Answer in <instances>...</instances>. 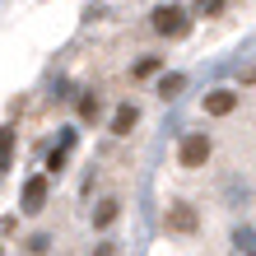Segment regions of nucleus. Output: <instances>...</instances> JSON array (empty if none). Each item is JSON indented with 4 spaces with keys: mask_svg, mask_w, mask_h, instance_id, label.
I'll use <instances>...</instances> for the list:
<instances>
[{
    "mask_svg": "<svg viewBox=\"0 0 256 256\" xmlns=\"http://www.w3.org/2000/svg\"><path fill=\"white\" fill-rule=\"evenodd\" d=\"M66 168V144L61 149H52V154H47V172H61Z\"/></svg>",
    "mask_w": 256,
    "mask_h": 256,
    "instance_id": "nucleus-14",
    "label": "nucleus"
},
{
    "mask_svg": "<svg viewBox=\"0 0 256 256\" xmlns=\"http://www.w3.org/2000/svg\"><path fill=\"white\" fill-rule=\"evenodd\" d=\"M19 210H24V214H42V210H47V177H28V182H24Z\"/></svg>",
    "mask_w": 256,
    "mask_h": 256,
    "instance_id": "nucleus-4",
    "label": "nucleus"
},
{
    "mask_svg": "<svg viewBox=\"0 0 256 256\" xmlns=\"http://www.w3.org/2000/svg\"><path fill=\"white\" fill-rule=\"evenodd\" d=\"M233 108H238L233 88H210V94H205V116H228Z\"/></svg>",
    "mask_w": 256,
    "mask_h": 256,
    "instance_id": "nucleus-6",
    "label": "nucleus"
},
{
    "mask_svg": "<svg viewBox=\"0 0 256 256\" xmlns=\"http://www.w3.org/2000/svg\"><path fill=\"white\" fill-rule=\"evenodd\" d=\"M116 214H122V200H102V205H98V214H94V228H112Z\"/></svg>",
    "mask_w": 256,
    "mask_h": 256,
    "instance_id": "nucleus-8",
    "label": "nucleus"
},
{
    "mask_svg": "<svg viewBox=\"0 0 256 256\" xmlns=\"http://www.w3.org/2000/svg\"><path fill=\"white\" fill-rule=\"evenodd\" d=\"M98 116H102V98L98 94H84L80 98V122H98Z\"/></svg>",
    "mask_w": 256,
    "mask_h": 256,
    "instance_id": "nucleus-9",
    "label": "nucleus"
},
{
    "mask_svg": "<svg viewBox=\"0 0 256 256\" xmlns=\"http://www.w3.org/2000/svg\"><path fill=\"white\" fill-rule=\"evenodd\" d=\"M154 70H158V56H144V61H135V70H130V74H135V80H149Z\"/></svg>",
    "mask_w": 256,
    "mask_h": 256,
    "instance_id": "nucleus-10",
    "label": "nucleus"
},
{
    "mask_svg": "<svg viewBox=\"0 0 256 256\" xmlns=\"http://www.w3.org/2000/svg\"><path fill=\"white\" fill-rule=\"evenodd\" d=\"M177 88H182V74H163L158 94H163V98H177Z\"/></svg>",
    "mask_w": 256,
    "mask_h": 256,
    "instance_id": "nucleus-12",
    "label": "nucleus"
},
{
    "mask_svg": "<svg viewBox=\"0 0 256 256\" xmlns=\"http://www.w3.org/2000/svg\"><path fill=\"white\" fill-rule=\"evenodd\" d=\"M228 256H256V224H238L228 233Z\"/></svg>",
    "mask_w": 256,
    "mask_h": 256,
    "instance_id": "nucleus-5",
    "label": "nucleus"
},
{
    "mask_svg": "<svg viewBox=\"0 0 256 256\" xmlns=\"http://www.w3.org/2000/svg\"><path fill=\"white\" fill-rule=\"evenodd\" d=\"M98 256H116V252H112V247H98Z\"/></svg>",
    "mask_w": 256,
    "mask_h": 256,
    "instance_id": "nucleus-15",
    "label": "nucleus"
},
{
    "mask_svg": "<svg viewBox=\"0 0 256 256\" xmlns=\"http://www.w3.org/2000/svg\"><path fill=\"white\" fill-rule=\"evenodd\" d=\"M135 122H140V108H135V102H122V108L112 112V135H130Z\"/></svg>",
    "mask_w": 256,
    "mask_h": 256,
    "instance_id": "nucleus-7",
    "label": "nucleus"
},
{
    "mask_svg": "<svg viewBox=\"0 0 256 256\" xmlns=\"http://www.w3.org/2000/svg\"><path fill=\"white\" fill-rule=\"evenodd\" d=\"M210 154H214V140H210L205 130H191L186 140L177 144V168L196 172V168H205V163H210Z\"/></svg>",
    "mask_w": 256,
    "mask_h": 256,
    "instance_id": "nucleus-1",
    "label": "nucleus"
},
{
    "mask_svg": "<svg viewBox=\"0 0 256 256\" xmlns=\"http://www.w3.org/2000/svg\"><path fill=\"white\" fill-rule=\"evenodd\" d=\"M24 247H28V256H42V252L52 247V238H47V233H33V238H28Z\"/></svg>",
    "mask_w": 256,
    "mask_h": 256,
    "instance_id": "nucleus-11",
    "label": "nucleus"
},
{
    "mask_svg": "<svg viewBox=\"0 0 256 256\" xmlns=\"http://www.w3.org/2000/svg\"><path fill=\"white\" fill-rule=\"evenodd\" d=\"M163 228H168V233H196V228H200V214H196V205L172 200V205H168V214H163Z\"/></svg>",
    "mask_w": 256,
    "mask_h": 256,
    "instance_id": "nucleus-3",
    "label": "nucleus"
},
{
    "mask_svg": "<svg viewBox=\"0 0 256 256\" xmlns=\"http://www.w3.org/2000/svg\"><path fill=\"white\" fill-rule=\"evenodd\" d=\"M149 19H154V33H163V38H186V33H191V19H186L177 5H158Z\"/></svg>",
    "mask_w": 256,
    "mask_h": 256,
    "instance_id": "nucleus-2",
    "label": "nucleus"
},
{
    "mask_svg": "<svg viewBox=\"0 0 256 256\" xmlns=\"http://www.w3.org/2000/svg\"><path fill=\"white\" fill-rule=\"evenodd\" d=\"M10 149H14V130H0V168H10Z\"/></svg>",
    "mask_w": 256,
    "mask_h": 256,
    "instance_id": "nucleus-13",
    "label": "nucleus"
}]
</instances>
